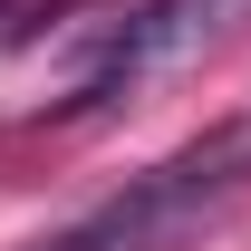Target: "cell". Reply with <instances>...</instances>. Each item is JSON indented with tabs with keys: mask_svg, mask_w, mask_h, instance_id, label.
Wrapping results in <instances>:
<instances>
[{
	"mask_svg": "<svg viewBox=\"0 0 251 251\" xmlns=\"http://www.w3.org/2000/svg\"><path fill=\"white\" fill-rule=\"evenodd\" d=\"M232 193H251V116L203 126L193 145H174L164 164H145L106 213H87L77 232H58L49 251H184Z\"/></svg>",
	"mask_w": 251,
	"mask_h": 251,
	"instance_id": "cell-1",
	"label": "cell"
},
{
	"mask_svg": "<svg viewBox=\"0 0 251 251\" xmlns=\"http://www.w3.org/2000/svg\"><path fill=\"white\" fill-rule=\"evenodd\" d=\"M232 39H251V0H145V10L106 39V58L87 68V87L68 97V106H116L126 87L184 77L193 58H213Z\"/></svg>",
	"mask_w": 251,
	"mask_h": 251,
	"instance_id": "cell-2",
	"label": "cell"
}]
</instances>
